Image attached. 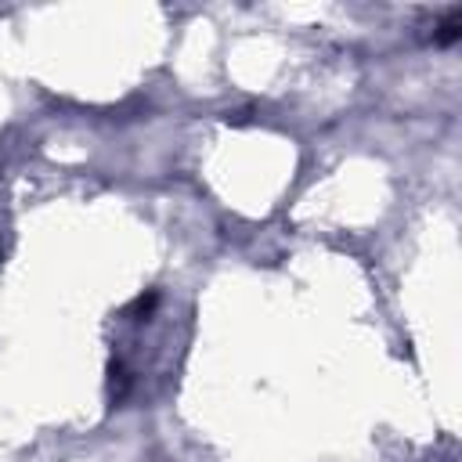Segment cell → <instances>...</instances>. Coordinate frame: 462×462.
Masks as SVG:
<instances>
[{
    "mask_svg": "<svg viewBox=\"0 0 462 462\" xmlns=\"http://www.w3.org/2000/svg\"><path fill=\"white\" fill-rule=\"evenodd\" d=\"M458 36H462V11L455 7V11H448V18H444V22H437L433 43H437V47H451Z\"/></svg>",
    "mask_w": 462,
    "mask_h": 462,
    "instance_id": "6da1fadb",
    "label": "cell"
}]
</instances>
